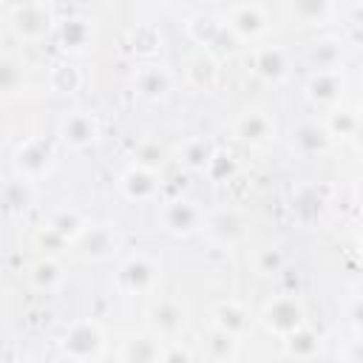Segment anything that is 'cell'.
I'll use <instances>...</instances> for the list:
<instances>
[{"instance_id": "1", "label": "cell", "mask_w": 363, "mask_h": 363, "mask_svg": "<svg viewBox=\"0 0 363 363\" xmlns=\"http://www.w3.org/2000/svg\"><path fill=\"white\" fill-rule=\"evenodd\" d=\"M162 278V267L145 255V252H136V255H128L119 267V286L130 295H147L156 289Z\"/></svg>"}, {"instance_id": "2", "label": "cell", "mask_w": 363, "mask_h": 363, "mask_svg": "<svg viewBox=\"0 0 363 363\" xmlns=\"http://www.w3.org/2000/svg\"><path fill=\"white\" fill-rule=\"evenodd\" d=\"M159 224H162L164 233L179 235V238H187V235H193V233L201 230L204 213H201V207H199L196 201H190V199H173V201L162 204V210H159Z\"/></svg>"}, {"instance_id": "3", "label": "cell", "mask_w": 363, "mask_h": 363, "mask_svg": "<svg viewBox=\"0 0 363 363\" xmlns=\"http://www.w3.org/2000/svg\"><path fill=\"white\" fill-rule=\"evenodd\" d=\"M105 349V335L94 320H77L62 337V354L74 360H94Z\"/></svg>"}, {"instance_id": "4", "label": "cell", "mask_w": 363, "mask_h": 363, "mask_svg": "<svg viewBox=\"0 0 363 363\" xmlns=\"http://www.w3.org/2000/svg\"><path fill=\"white\" fill-rule=\"evenodd\" d=\"M201 230L207 238L218 247H235L247 235V218L238 210H216L213 216L204 218Z\"/></svg>"}, {"instance_id": "5", "label": "cell", "mask_w": 363, "mask_h": 363, "mask_svg": "<svg viewBox=\"0 0 363 363\" xmlns=\"http://www.w3.org/2000/svg\"><path fill=\"white\" fill-rule=\"evenodd\" d=\"M264 323L275 335H292L295 329L303 326V306L292 295H278L264 306Z\"/></svg>"}, {"instance_id": "6", "label": "cell", "mask_w": 363, "mask_h": 363, "mask_svg": "<svg viewBox=\"0 0 363 363\" xmlns=\"http://www.w3.org/2000/svg\"><path fill=\"white\" fill-rule=\"evenodd\" d=\"M57 133L68 147L82 150L99 136V122H96V116L91 111H71V113H65L60 119Z\"/></svg>"}, {"instance_id": "7", "label": "cell", "mask_w": 363, "mask_h": 363, "mask_svg": "<svg viewBox=\"0 0 363 363\" xmlns=\"http://www.w3.org/2000/svg\"><path fill=\"white\" fill-rule=\"evenodd\" d=\"M51 164H54V153L43 139H28L14 153V167H17L20 179H26V182L45 176L51 170Z\"/></svg>"}, {"instance_id": "8", "label": "cell", "mask_w": 363, "mask_h": 363, "mask_svg": "<svg viewBox=\"0 0 363 363\" xmlns=\"http://www.w3.org/2000/svg\"><path fill=\"white\" fill-rule=\"evenodd\" d=\"M119 193L128 201H153L159 196V176L150 167L133 164L119 176Z\"/></svg>"}, {"instance_id": "9", "label": "cell", "mask_w": 363, "mask_h": 363, "mask_svg": "<svg viewBox=\"0 0 363 363\" xmlns=\"http://www.w3.org/2000/svg\"><path fill=\"white\" fill-rule=\"evenodd\" d=\"M51 11H48V6L45 3H26V6H20L17 11H14V17H11V26H14V31H17V37H23V40H40V37H45L48 34V28H51Z\"/></svg>"}, {"instance_id": "10", "label": "cell", "mask_w": 363, "mask_h": 363, "mask_svg": "<svg viewBox=\"0 0 363 363\" xmlns=\"http://www.w3.org/2000/svg\"><path fill=\"white\" fill-rule=\"evenodd\" d=\"M77 244L82 247L85 258L91 261H105L116 252L119 247V238H116V230L108 227V224H94V227H82V233L77 235Z\"/></svg>"}, {"instance_id": "11", "label": "cell", "mask_w": 363, "mask_h": 363, "mask_svg": "<svg viewBox=\"0 0 363 363\" xmlns=\"http://www.w3.org/2000/svg\"><path fill=\"white\" fill-rule=\"evenodd\" d=\"M235 136L247 145H264L275 136V122L267 111H244L235 119Z\"/></svg>"}, {"instance_id": "12", "label": "cell", "mask_w": 363, "mask_h": 363, "mask_svg": "<svg viewBox=\"0 0 363 363\" xmlns=\"http://www.w3.org/2000/svg\"><path fill=\"white\" fill-rule=\"evenodd\" d=\"M227 26H230L238 37L255 40V37H261V34L267 31V17H264L261 6H255V3H238V6L230 9Z\"/></svg>"}, {"instance_id": "13", "label": "cell", "mask_w": 363, "mask_h": 363, "mask_svg": "<svg viewBox=\"0 0 363 363\" xmlns=\"http://www.w3.org/2000/svg\"><path fill=\"white\" fill-rule=\"evenodd\" d=\"M306 94L318 105H335L343 96V77H340V71L337 68L312 71V77L306 82Z\"/></svg>"}, {"instance_id": "14", "label": "cell", "mask_w": 363, "mask_h": 363, "mask_svg": "<svg viewBox=\"0 0 363 363\" xmlns=\"http://www.w3.org/2000/svg\"><path fill=\"white\" fill-rule=\"evenodd\" d=\"M329 147V130L318 122H301L292 130V150H298V156H320Z\"/></svg>"}, {"instance_id": "15", "label": "cell", "mask_w": 363, "mask_h": 363, "mask_svg": "<svg viewBox=\"0 0 363 363\" xmlns=\"http://www.w3.org/2000/svg\"><path fill=\"white\" fill-rule=\"evenodd\" d=\"M170 71L164 65H142L133 77V85L139 91V96L145 99H162L170 91Z\"/></svg>"}, {"instance_id": "16", "label": "cell", "mask_w": 363, "mask_h": 363, "mask_svg": "<svg viewBox=\"0 0 363 363\" xmlns=\"http://www.w3.org/2000/svg\"><path fill=\"white\" fill-rule=\"evenodd\" d=\"M213 323H216V329H221L233 337H241L250 326V315L238 301H218L213 306Z\"/></svg>"}, {"instance_id": "17", "label": "cell", "mask_w": 363, "mask_h": 363, "mask_svg": "<svg viewBox=\"0 0 363 363\" xmlns=\"http://www.w3.org/2000/svg\"><path fill=\"white\" fill-rule=\"evenodd\" d=\"M252 65H255V74L269 79V82H278L289 74V57L284 48L278 45H269V48H258L255 57H252Z\"/></svg>"}, {"instance_id": "18", "label": "cell", "mask_w": 363, "mask_h": 363, "mask_svg": "<svg viewBox=\"0 0 363 363\" xmlns=\"http://www.w3.org/2000/svg\"><path fill=\"white\" fill-rule=\"evenodd\" d=\"M60 40H62V48L71 51V54H79L85 51L91 43H94V28L88 20L82 17H71L60 26Z\"/></svg>"}, {"instance_id": "19", "label": "cell", "mask_w": 363, "mask_h": 363, "mask_svg": "<svg viewBox=\"0 0 363 363\" xmlns=\"http://www.w3.org/2000/svg\"><path fill=\"white\" fill-rule=\"evenodd\" d=\"M150 323H153V329L159 332V335H176L179 329H182V323H184V315H182V309H179V303L176 301H159L153 309H150Z\"/></svg>"}, {"instance_id": "20", "label": "cell", "mask_w": 363, "mask_h": 363, "mask_svg": "<svg viewBox=\"0 0 363 363\" xmlns=\"http://www.w3.org/2000/svg\"><path fill=\"white\" fill-rule=\"evenodd\" d=\"M187 31H190V37H193L199 45H213V43L221 37L224 26H221L216 17H204V14H196V17L187 23Z\"/></svg>"}, {"instance_id": "21", "label": "cell", "mask_w": 363, "mask_h": 363, "mask_svg": "<svg viewBox=\"0 0 363 363\" xmlns=\"http://www.w3.org/2000/svg\"><path fill=\"white\" fill-rule=\"evenodd\" d=\"M329 9H332V0H292V11L306 26L323 23L329 17Z\"/></svg>"}, {"instance_id": "22", "label": "cell", "mask_w": 363, "mask_h": 363, "mask_svg": "<svg viewBox=\"0 0 363 363\" xmlns=\"http://www.w3.org/2000/svg\"><path fill=\"white\" fill-rule=\"evenodd\" d=\"M340 60H343V43H337V40H323V43H318L312 48V65H315V71H320V68H337Z\"/></svg>"}, {"instance_id": "23", "label": "cell", "mask_w": 363, "mask_h": 363, "mask_svg": "<svg viewBox=\"0 0 363 363\" xmlns=\"http://www.w3.org/2000/svg\"><path fill=\"white\" fill-rule=\"evenodd\" d=\"M320 349V340H315V335L309 329H295L292 335H286V352L292 357H315Z\"/></svg>"}, {"instance_id": "24", "label": "cell", "mask_w": 363, "mask_h": 363, "mask_svg": "<svg viewBox=\"0 0 363 363\" xmlns=\"http://www.w3.org/2000/svg\"><path fill=\"white\" fill-rule=\"evenodd\" d=\"M79 85H82V74L74 65H57L51 71V88L57 94H74L79 91Z\"/></svg>"}, {"instance_id": "25", "label": "cell", "mask_w": 363, "mask_h": 363, "mask_svg": "<svg viewBox=\"0 0 363 363\" xmlns=\"http://www.w3.org/2000/svg\"><path fill=\"white\" fill-rule=\"evenodd\" d=\"M82 218L77 216V213H68V210H62V213H57L51 221H48V230L54 233V235H60V238H77L79 233H82Z\"/></svg>"}, {"instance_id": "26", "label": "cell", "mask_w": 363, "mask_h": 363, "mask_svg": "<svg viewBox=\"0 0 363 363\" xmlns=\"http://www.w3.org/2000/svg\"><path fill=\"white\" fill-rule=\"evenodd\" d=\"M326 130H329V136H340V139L354 136V133H357V113H354V111H343V108H337V111L332 113Z\"/></svg>"}, {"instance_id": "27", "label": "cell", "mask_w": 363, "mask_h": 363, "mask_svg": "<svg viewBox=\"0 0 363 363\" xmlns=\"http://www.w3.org/2000/svg\"><path fill=\"white\" fill-rule=\"evenodd\" d=\"M60 281H62V269H60L54 261L37 264V269H34V284H37L40 289H54Z\"/></svg>"}, {"instance_id": "28", "label": "cell", "mask_w": 363, "mask_h": 363, "mask_svg": "<svg viewBox=\"0 0 363 363\" xmlns=\"http://www.w3.org/2000/svg\"><path fill=\"white\" fill-rule=\"evenodd\" d=\"M164 352L159 349V340H139V346H136V340H130L128 343V349H125V357H136V360H156V357H162Z\"/></svg>"}, {"instance_id": "29", "label": "cell", "mask_w": 363, "mask_h": 363, "mask_svg": "<svg viewBox=\"0 0 363 363\" xmlns=\"http://www.w3.org/2000/svg\"><path fill=\"white\" fill-rule=\"evenodd\" d=\"M159 162H162V147H159L156 142H142V145L133 150V164H142V167L156 170Z\"/></svg>"}, {"instance_id": "30", "label": "cell", "mask_w": 363, "mask_h": 363, "mask_svg": "<svg viewBox=\"0 0 363 363\" xmlns=\"http://www.w3.org/2000/svg\"><path fill=\"white\" fill-rule=\"evenodd\" d=\"M281 264H284V255H281V250H275V247L261 250V252H258V258H255V269H258L261 275L278 272V269H281Z\"/></svg>"}, {"instance_id": "31", "label": "cell", "mask_w": 363, "mask_h": 363, "mask_svg": "<svg viewBox=\"0 0 363 363\" xmlns=\"http://www.w3.org/2000/svg\"><path fill=\"white\" fill-rule=\"evenodd\" d=\"M190 77H193V82L199 88H210L213 79H216V68H213L210 60H193L190 62Z\"/></svg>"}, {"instance_id": "32", "label": "cell", "mask_w": 363, "mask_h": 363, "mask_svg": "<svg viewBox=\"0 0 363 363\" xmlns=\"http://www.w3.org/2000/svg\"><path fill=\"white\" fill-rule=\"evenodd\" d=\"M207 159H210V147H207L201 139H190V142L184 145V162H187L190 167H204Z\"/></svg>"}, {"instance_id": "33", "label": "cell", "mask_w": 363, "mask_h": 363, "mask_svg": "<svg viewBox=\"0 0 363 363\" xmlns=\"http://www.w3.org/2000/svg\"><path fill=\"white\" fill-rule=\"evenodd\" d=\"M292 207H295L301 216H303L306 210H309L312 216H318V213H320V207H323V199L318 196V190H315V187H306V190H301V193H298V199H295V204H292Z\"/></svg>"}, {"instance_id": "34", "label": "cell", "mask_w": 363, "mask_h": 363, "mask_svg": "<svg viewBox=\"0 0 363 363\" xmlns=\"http://www.w3.org/2000/svg\"><path fill=\"white\" fill-rule=\"evenodd\" d=\"M235 343H238V337H233V335L216 329V332H213V340H210V349H213L216 357H233V354H235Z\"/></svg>"}, {"instance_id": "35", "label": "cell", "mask_w": 363, "mask_h": 363, "mask_svg": "<svg viewBox=\"0 0 363 363\" xmlns=\"http://www.w3.org/2000/svg\"><path fill=\"white\" fill-rule=\"evenodd\" d=\"M23 79V71L11 60H0V91H14Z\"/></svg>"}, {"instance_id": "36", "label": "cell", "mask_w": 363, "mask_h": 363, "mask_svg": "<svg viewBox=\"0 0 363 363\" xmlns=\"http://www.w3.org/2000/svg\"><path fill=\"white\" fill-rule=\"evenodd\" d=\"M156 3H173V0H156Z\"/></svg>"}]
</instances>
